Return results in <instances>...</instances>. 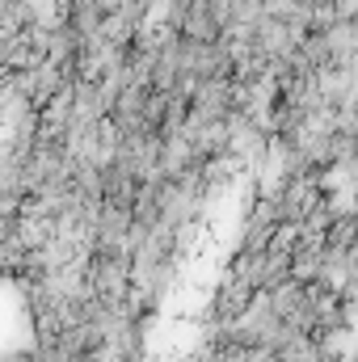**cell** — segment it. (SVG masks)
Segmentation results:
<instances>
[{
	"label": "cell",
	"mask_w": 358,
	"mask_h": 362,
	"mask_svg": "<svg viewBox=\"0 0 358 362\" xmlns=\"http://www.w3.org/2000/svg\"><path fill=\"white\" fill-rule=\"evenodd\" d=\"M333 8L342 21H358V0H333Z\"/></svg>",
	"instance_id": "6da1fadb"
}]
</instances>
